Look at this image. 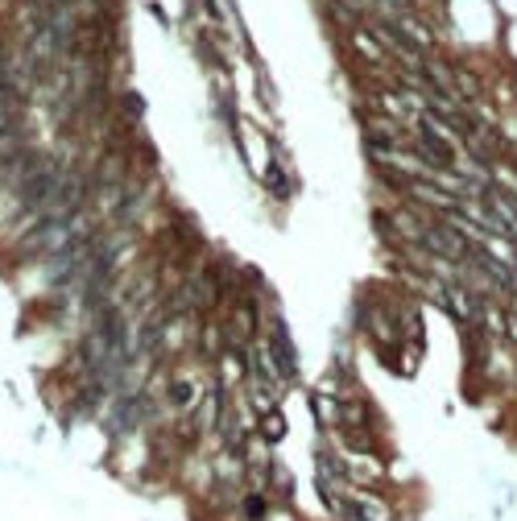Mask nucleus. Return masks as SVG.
I'll use <instances>...</instances> for the list:
<instances>
[{
  "instance_id": "1",
  "label": "nucleus",
  "mask_w": 517,
  "mask_h": 521,
  "mask_svg": "<svg viewBox=\"0 0 517 521\" xmlns=\"http://www.w3.org/2000/svg\"><path fill=\"white\" fill-rule=\"evenodd\" d=\"M257 435H261V439H269V443H277V439L286 435V418H282V410L261 414V418H257Z\"/></svg>"
}]
</instances>
